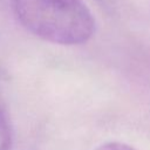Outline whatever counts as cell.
Listing matches in <instances>:
<instances>
[{
  "label": "cell",
  "mask_w": 150,
  "mask_h": 150,
  "mask_svg": "<svg viewBox=\"0 0 150 150\" xmlns=\"http://www.w3.org/2000/svg\"><path fill=\"white\" fill-rule=\"evenodd\" d=\"M94 150H136V149L132 148L131 145L127 144V143H123V142L110 141V142H105V143L100 144Z\"/></svg>",
  "instance_id": "3"
},
{
  "label": "cell",
  "mask_w": 150,
  "mask_h": 150,
  "mask_svg": "<svg viewBox=\"0 0 150 150\" xmlns=\"http://www.w3.org/2000/svg\"><path fill=\"white\" fill-rule=\"evenodd\" d=\"M19 22L35 36L63 46L87 42L95 19L82 0H12Z\"/></svg>",
  "instance_id": "1"
},
{
  "label": "cell",
  "mask_w": 150,
  "mask_h": 150,
  "mask_svg": "<svg viewBox=\"0 0 150 150\" xmlns=\"http://www.w3.org/2000/svg\"><path fill=\"white\" fill-rule=\"evenodd\" d=\"M13 134L5 111L0 108V150H12Z\"/></svg>",
  "instance_id": "2"
}]
</instances>
